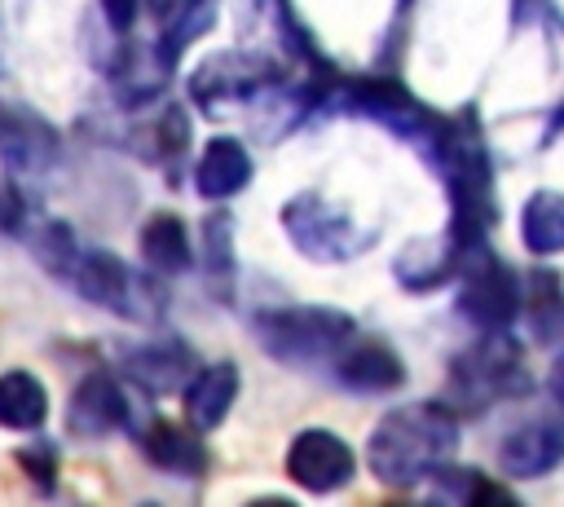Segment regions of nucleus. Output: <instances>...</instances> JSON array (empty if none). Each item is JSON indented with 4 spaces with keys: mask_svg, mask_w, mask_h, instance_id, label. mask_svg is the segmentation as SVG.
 <instances>
[{
    "mask_svg": "<svg viewBox=\"0 0 564 507\" xmlns=\"http://www.w3.org/2000/svg\"><path fill=\"white\" fill-rule=\"evenodd\" d=\"M458 450V419L445 401H414L388 410L370 441H366V463L370 472L392 485L410 489L427 476H441Z\"/></svg>",
    "mask_w": 564,
    "mask_h": 507,
    "instance_id": "1",
    "label": "nucleus"
},
{
    "mask_svg": "<svg viewBox=\"0 0 564 507\" xmlns=\"http://www.w3.org/2000/svg\"><path fill=\"white\" fill-rule=\"evenodd\" d=\"M251 335L273 362L291 370H317L344 357V348L357 339V322L344 309H326V304H282V309H256Z\"/></svg>",
    "mask_w": 564,
    "mask_h": 507,
    "instance_id": "2",
    "label": "nucleus"
},
{
    "mask_svg": "<svg viewBox=\"0 0 564 507\" xmlns=\"http://www.w3.org/2000/svg\"><path fill=\"white\" fill-rule=\"evenodd\" d=\"M458 309L480 326V331H507L520 313V282L507 265H498L494 256H480L467 269Z\"/></svg>",
    "mask_w": 564,
    "mask_h": 507,
    "instance_id": "8",
    "label": "nucleus"
},
{
    "mask_svg": "<svg viewBox=\"0 0 564 507\" xmlns=\"http://www.w3.org/2000/svg\"><path fill=\"white\" fill-rule=\"evenodd\" d=\"M352 472H357V454L330 428H304L286 445V476L308 494H330V489L348 485Z\"/></svg>",
    "mask_w": 564,
    "mask_h": 507,
    "instance_id": "7",
    "label": "nucleus"
},
{
    "mask_svg": "<svg viewBox=\"0 0 564 507\" xmlns=\"http://www.w3.org/2000/svg\"><path fill=\"white\" fill-rule=\"evenodd\" d=\"M520 238L533 256H560L564 251V194L538 190L520 212Z\"/></svg>",
    "mask_w": 564,
    "mask_h": 507,
    "instance_id": "18",
    "label": "nucleus"
},
{
    "mask_svg": "<svg viewBox=\"0 0 564 507\" xmlns=\"http://www.w3.org/2000/svg\"><path fill=\"white\" fill-rule=\"evenodd\" d=\"M26 207H31V198H26L18 185L0 181V234H13V238H18V229H22V220H26Z\"/></svg>",
    "mask_w": 564,
    "mask_h": 507,
    "instance_id": "22",
    "label": "nucleus"
},
{
    "mask_svg": "<svg viewBox=\"0 0 564 507\" xmlns=\"http://www.w3.org/2000/svg\"><path fill=\"white\" fill-rule=\"evenodd\" d=\"M198 432V428H194ZM189 428H176V423H167V419H154L137 441H141V450H145V459L154 463V467H163V472H181V476H198L203 467H207V450H203V441L194 436Z\"/></svg>",
    "mask_w": 564,
    "mask_h": 507,
    "instance_id": "15",
    "label": "nucleus"
},
{
    "mask_svg": "<svg viewBox=\"0 0 564 507\" xmlns=\"http://www.w3.org/2000/svg\"><path fill=\"white\" fill-rule=\"evenodd\" d=\"M57 282H66V287H70L75 295H84L88 304L110 309L115 317L137 322V326H154V322H163V313H167L163 287H159L150 273L132 269L128 260H119L115 251H101V247H84V242H79V247L70 251L66 269L57 273Z\"/></svg>",
    "mask_w": 564,
    "mask_h": 507,
    "instance_id": "3",
    "label": "nucleus"
},
{
    "mask_svg": "<svg viewBox=\"0 0 564 507\" xmlns=\"http://www.w3.org/2000/svg\"><path fill=\"white\" fill-rule=\"evenodd\" d=\"M454 242L458 238H423V242H410L401 256H397V278L414 291L423 287H436L449 269H454Z\"/></svg>",
    "mask_w": 564,
    "mask_h": 507,
    "instance_id": "19",
    "label": "nucleus"
},
{
    "mask_svg": "<svg viewBox=\"0 0 564 507\" xmlns=\"http://www.w3.org/2000/svg\"><path fill=\"white\" fill-rule=\"evenodd\" d=\"M282 229H286V238H291L308 260H322V265L352 260L361 247H370V234H366L339 203H330V198L317 194V190H304V194H295V198L282 207Z\"/></svg>",
    "mask_w": 564,
    "mask_h": 507,
    "instance_id": "4",
    "label": "nucleus"
},
{
    "mask_svg": "<svg viewBox=\"0 0 564 507\" xmlns=\"http://www.w3.org/2000/svg\"><path fill=\"white\" fill-rule=\"evenodd\" d=\"M141 256H145V265L159 269V273H185L189 260H194L185 220L172 216V212H154V216L141 225Z\"/></svg>",
    "mask_w": 564,
    "mask_h": 507,
    "instance_id": "17",
    "label": "nucleus"
},
{
    "mask_svg": "<svg viewBox=\"0 0 564 507\" xmlns=\"http://www.w3.org/2000/svg\"><path fill=\"white\" fill-rule=\"evenodd\" d=\"M251 181V154L234 137H212L194 163V190L203 198H229Z\"/></svg>",
    "mask_w": 564,
    "mask_h": 507,
    "instance_id": "14",
    "label": "nucleus"
},
{
    "mask_svg": "<svg viewBox=\"0 0 564 507\" xmlns=\"http://www.w3.org/2000/svg\"><path fill=\"white\" fill-rule=\"evenodd\" d=\"M0 163L13 181H44L62 163L57 128L26 106H0Z\"/></svg>",
    "mask_w": 564,
    "mask_h": 507,
    "instance_id": "6",
    "label": "nucleus"
},
{
    "mask_svg": "<svg viewBox=\"0 0 564 507\" xmlns=\"http://www.w3.org/2000/svg\"><path fill=\"white\" fill-rule=\"evenodd\" d=\"M560 459H564V423L560 419H529L516 432H507V441L498 445V467L520 481L546 476L551 467H560Z\"/></svg>",
    "mask_w": 564,
    "mask_h": 507,
    "instance_id": "11",
    "label": "nucleus"
},
{
    "mask_svg": "<svg viewBox=\"0 0 564 507\" xmlns=\"http://www.w3.org/2000/svg\"><path fill=\"white\" fill-rule=\"evenodd\" d=\"M238 366L234 362H212V366H198L194 379L185 384V414L198 432H212L225 423L234 397H238Z\"/></svg>",
    "mask_w": 564,
    "mask_h": 507,
    "instance_id": "13",
    "label": "nucleus"
},
{
    "mask_svg": "<svg viewBox=\"0 0 564 507\" xmlns=\"http://www.w3.org/2000/svg\"><path fill=\"white\" fill-rule=\"evenodd\" d=\"M4 13V9H0ZM0 75H4V18H0Z\"/></svg>",
    "mask_w": 564,
    "mask_h": 507,
    "instance_id": "24",
    "label": "nucleus"
},
{
    "mask_svg": "<svg viewBox=\"0 0 564 507\" xmlns=\"http://www.w3.org/2000/svg\"><path fill=\"white\" fill-rule=\"evenodd\" d=\"M335 379L352 392H392L401 388L405 366L383 339H352L335 362Z\"/></svg>",
    "mask_w": 564,
    "mask_h": 507,
    "instance_id": "12",
    "label": "nucleus"
},
{
    "mask_svg": "<svg viewBox=\"0 0 564 507\" xmlns=\"http://www.w3.org/2000/svg\"><path fill=\"white\" fill-rule=\"evenodd\" d=\"M123 370L145 392H176L194 379L198 357L185 339H145L137 348H123Z\"/></svg>",
    "mask_w": 564,
    "mask_h": 507,
    "instance_id": "10",
    "label": "nucleus"
},
{
    "mask_svg": "<svg viewBox=\"0 0 564 507\" xmlns=\"http://www.w3.org/2000/svg\"><path fill=\"white\" fill-rule=\"evenodd\" d=\"M123 423H128V397H123V388L106 370H88L75 384L70 401H66V432L70 436H84V441H97V436H110Z\"/></svg>",
    "mask_w": 564,
    "mask_h": 507,
    "instance_id": "9",
    "label": "nucleus"
},
{
    "mask_svg": "<svg viewBox=\"0 0 564 507\" xmlns=\"http://www.w3.org/2000/svg\"><path fill=\"white\" fill-rule=\"evenodd\" d=\"M524 388H529V375H524L520 348L502 339V331H489V339L467 348L449 370V397L463 401L467 410H485L489 401Z\"/></svg>",
    "mask_w": 564,
    "mask_h": 507,
    "instance_id": "5",
    "label": "nucleus"
},
{
    "mask_svg": "<svg viewBox=\"0 0 564 507\" xmlns=\"http://www.w3.org/2000/svg\"><path fill=\"white\" fill-rule=\"evenodd\" d=\"M212 22H216V0H176L167 9V26H163V40H159L163 62L176 66V57L185 53V44H194Z\"/></svg>",
    "mask_w": 564,
    "mask_h": 507,
    "instance_id": "20",
    "label": "nucleus"
},
{
    "mask_svg": "<svg viewBox=\"0 0 564 507\" xmlns=\"http://www.w3.org/2000/svg\"><path fill=\"white\" fill-rule=\"evenodd\" d=\"M48 419V392L31 370H4L0 375V428L35 432Z\"/></svg>",
    "mask_w": 564,
    "mask_h": 507,
    "instance_id": "16",
    "label": "nucleus"
},
{
    "mask_svg": "<svg viewBox=\"0 0 564 507\" xmlns=\"http://www.w3.org/2000/svg\"><path fill=\"white\" fill-rule=\"evenodd\" d=\"M101 4V18L115 26V31H128L137 22V0H97Z\"/></svg>",
    "mask_w": 564,
    "mask_h": 507,
    "instance_id": "23",
    "label": "nucleus"
},
{
    "mask_svg": "<svg viewBox=\"0 0 564 507\" xmlns=\"http://www.w3.org/2000/svg\"><path fill=\"white\" fill-rule=\"evenodd\" d=\"M203 247H207V287L220 300H229V291H234V220L212 216L203 229Z\"/></svg>",
    "mask_w": 564,
    "mask_h": 507,
    "instance_id": "21",
    "label": "nucleus"
}]
</instances>
